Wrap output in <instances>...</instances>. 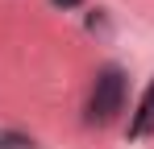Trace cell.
<instances>
[{"label": "cell", "instance_id": "obj_1", "mask_svg": "<svg viewBox=\"0 0 154 149\" xmlns=\"http://www.w3.org/2000/svg\"><path fill=\"white\" fill-rule=\"evenodd\" d=\"M125 71L121 66H104L100 74H96V83H92V95H88V116L83 120L88 124H108L117 120V112L125 108Z\"/></svg>", "mask_w": 154, "mask_h": 149}, {"label": "cell", "instance_id": "obj_2", "mask_svg": "<svg viewBox=\"0 0 154 149\" xmlns=\"http://www.w3.org/2000/svg\"><path fill=\"white\" fill-rule=\"evenodd\" d=\"M146 133H154V79L137 104V112H133V120H129V137H146Z\"/></svg>", "mask_w": 154, "mask_h": 149}, {"label": "cell", "instance_id": "obj_3", "mask_svg": "<svg viewBox=\"0 0 154 149\" xmlns=\"http://www.w3.org/2000/svg\"><path fill=\"white\" fill-rule=\"evenodd\" d=\"M33 141L21 137V133H0V149H29Z\"/></svg>", "mask_w": 154, "mask_h": 149}, {"label": "cell", "instance_id": "obj_4", "mask_svg": "<svg viewBox=\"0 0 154 149\" xmlns=\"http://www.w3.org/2000/svg\"><path fill=\"white\" fill-rule=\"evenodd\" d=\"M54 8H79V4H83V0H50Z\"/></svg>", "mask_w": 154, "mask_h": 149}]
</instances>
